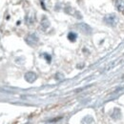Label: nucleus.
Returning <instances> with one entry per match:
<instances>
[{
	"label": "nucleus",
	"instance_id": "nucleus-1",
	"mask_svg": "<svg viewBox=\"0 0 124 124\" xmlns=\"http://www.w3.org/2000/svg\"><path fill=\"white\" fill-rule=\"evenodd\" d=\"M103 20H104L105 24H107L108 26H112V27L116 26L118 22V18L115 14H109L107 16H105Z\"/></svg>",
	"mask_w": 124,
	"mask_h": 124
},
{
	"label": "nucleus",
	"instance_id": "nucleus-2",
	"mask_svg": "<svg viewBox=\"0 0 124 124\" xmlns=\"http://www.w3.org/2000/svg\"><path fill=\"white\" fill-rule=\"evenodd\" d=\"M26 42L29 44V45H31V46H33V45H36L37 43H38V36L35 34V33H30L27 37H26Z\"/></svg>",
	"mask_w": 124,
	"mask_h": 124
},
{
	"label": "nucleus",
	"instance_id": "nucleus-3",
	"mask_svg": "<svg viewBox=\"0 0 124 124\" xmlns=\"http://www.w3.org/2000/svg\"><path fill=\"white\" fill-rule=\"evenodd\" d=\"M77 27H78V29L79 30V31H82V32H83V33H85V34H90V33L92 32V29H91V27H90L89 25H87V24H84V23L78 24V25H77Z\"/></svg>",
	"mask_w": 124,
	"mask_h": 124
},
{
	"label": "nucleus",
	"instance_id": "nucleus-4",
	"mask_svg": "<svg viewBox=\"0 0 124 124\" xmlns=\"http://www.w3.org/2000/svg\"><path fill=\"white\" fill-rule=\"evenodd\" d=\"M24 78H25V80H26L27 82L32 83L33 81H35V79H36V78H37V76H36V74L33 73V72H28V73L25 74Z\"/></svg>",
	"mask_w": 124,
	"mask_h": 124
},
{
	"label": "nucleus",
	"instance_id": "nucleus-5",
	"mask_svg": "<svg viewBox=\"0 0 124 124\" xmlns=\"http://www.w3.org/2000/svg\"><path fill=\"white\" fill-rule=\"evenodd\" d=\"M116 8L119 12H124V0H116Z\"/></svg>",
	"mask_w": 124,
	"mask_h": 124
},
{
	"label": "nucleus",
	"instance_id": "nucleus-6",
	"mask_svg": "<svg viewBox=\"0 0 124 124\" xmlns=\"http://www.w3.org/2000/svg\"><path fill=\"white\" fill-rule=\"evenodd\" d=\"M49 26H50V22H49V20L47 19V17H43V19H42V21H41V29L43 30V31H46L47 29L49 28Z\"/></svg>",
	"mask_w": 124,
	"mask_h": 124
},
{
	"label": "nucleus",
	"instance_id": "nucleus-7",
	"mask_svg": "<svg viewBox=\"0 0 124 124\" xmlns=\"http://www.w3.org/2000/svg\"><path fill=\"white\" fill-rule=\"evenodd\" d=\"M93 118L92 116H85V117L82 119V121H81L82 124H93Z\"/></svg>",
	"mask_w": 124,
	"mask_h": 124
},
{
	"label": "nucleus",
	"instance_id": "nucleus-8",
	"mask_svg": "<svg viewBox=\"0 0 124 124\" xmlns=\"http://www.w3.org/2000/svg\"><path fill=\"white\" fill-rule=\"evenodd\" d=\"M77 38H78V35H77V33H76V32L71 31V32H69V33H68V39H69L70 41L75 42V41L77 40Z\"/></svg>",
	"mask_w": 124,
	"mask_h": 124
},
{
	"label": "nucleus",
	"instance_id": "nucleus-9",
	"mask_svg": "<svg viewBox=\"0 0 124 124\" xmlns=\"http://www.w3.org/2000/svg\"><path fill=\"white\" fill-rule=\"evenodd\" d=\"M119 116H120V111L118 109H115L114 110V113L112 114V117L115 118V119H117Z\"/></svg>",
	"mask_w": 124,
	"mask_h": 124
},
{
	"label": "nucleus",
	"instance_id": "nucleus-10",
	"mask_svg": "<svg viewBox=\"0 0 124 124\" xmlns=\"http://www.w3.org/2000/svg\"><path fill=\"white\" fill-rule=\"evenodd\" d=\"M44 56H45V58L47 59V61L51 62V56H50V55H48L47 54H44Z\"/></svg>",
	"mask_w": 124,
	"mask_h": 124
}]
</instances>
